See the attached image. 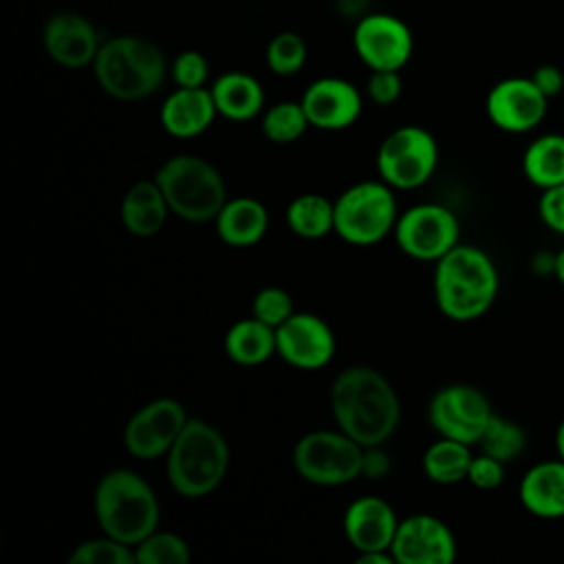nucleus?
Returning a JSON list of instances; mask_svg holds the SVG:
<instances>
[{
	"instance_id": "nucleus-1",
	"label": "nucleus",
	"mask_w": 564,
	"mask_h": 564,
	"mask_svg": "<svg viewBox=\"0 0 564 564\" xmlns=\"http://www.w3.org/2000/svg\"><path fill=\"white\" fill-rule=\"evenodd\" d=\"M330 412L359 445H383L397 430L401 403L392 383L370 366H348L330 383Z\"/></svg>"
},
{
	"instance_id": "nucleus-2",
	"label": "nucleus",
	"mask_w": 564,
	"mask_h": 564,
	"mask_svg": "<svg viewBox=\"0 0 564 564\" xmlns=\"http://www.w3.org/2000/svg\"><path fill=\"white\" fill-rule=\"evenodd\" d=\"M500 291L498 267L476 245L458 242L434 264V300L454 322H474L496 302Z\"/></svg>"
},
{
	"instance_id": "nucleus-3",
	"label": "nucleus",
	"mask_w": 564,
	"mask_h": 564,
	"mask_svg": "<svg viewBox=\"0 0 564 564\" xmlns=\"http://www.w3.org/2000/svg\"><path fill=\"white\" fill-rule=\"evenodd\" d=\"M170 66L159 48L141 35H112L101 42L93 62L99 88L119 101H139L154 95Z\"/></svg>"
},
{
	"instance_id": "nucleus-4",
	"label": "nucleus",
	"mask_w": 564,
	"mask_h": 564,
	"mask_svg": "<svg viewBox=\"0 0 564 564\" xmlns=\"http://www.w3.org/2000/svg\"><path fill=\"white\" fill-rule=\"evenodd\" d=\"M95 516L106 535L134 546L159 529L161 507L154 489L137 471L110 469L97 482Z\"/></svg>"
},
{
	"instance_id": "nucleus-5",
	"label": "nucleus",
	"mask_w": 564,
	"mask_h": 564,
	"mask_svg": "<svg viewBox=\"0 0 564 564\" xmlns=\"http://www.w3.org/2000/svg\"><path fill=\"white\" fill-rule=\"evenodd\" d=\"M165 456L167 480L183 498L214 494L229 469L225 436L203 419H189Z\"/></svg>"
},
{
	"instance_id": "nucleus-6",
	"label": "nucleus",
	"mask_w": 564,
	"mask_h": 564,
	"mask_svg": "<svg viewBox=\"0 0 564 564\" xmlns=\"http://www.w3.org/2000/svg\"><path fill=\"white\" fill-rule=\"evenodd\" d=\"M170 212L189 223H207L227 203L220 172L198 154H174L154 174Z\"/></svg>"
},
{
	"instance_id": "nucleus-7",
	"label": "nucleus",
	"mask_w": 564,
	"mask_h": 564,
	"mask_svg": "<svg viewBox=\"0 0 564 564\" xmlns=\"http://www.w3.org/2000/svg\"><path fill=\"white\" fill-rule=\"evenodd\" d=\"M397 218V198L386 181H359L335 200V234L357 247L383 240Z\"/></svg>"
},
{
	"instance_id": "nucleus-8",
	"label": "nucleus",
	"mask_w": 564,
	"mask_h": 564,
	"mask_svg": "<svg viewBox=\"0 0 564 564\" xmlns=\"http://www.w3.org/2000/svg\"><path fill=\"white\" fill-rule=\"evenodd\" d=\"M364 445L337 430H315L304 434L293 447V467L311 485L339 487L361 476Z\"/></svg>"
},
{
	"instance_id": "nucleus-9",
	"label": "nucleus",
	"mask_w": 564,
	"mask_h": 564,
	"mask_svg": "<svg viewBox=\"0 0 564 564\" xmlns=\"http://www.w3.org/2000/svg\"><path fill=\"white\" fill-rule=\"evenodd\" d=\"M438 163V145L421 126L394 128L377 150V172L392 189H414L430 181Z\"/></svg>"
},
{
	"instance_id": "nucleus-10",
	"label": "nucleus",
	"mask_w": 564,
	"mask_h": 564,
	"mask_svg": "<svg viewBox=\"0 0 564 564\" xmlns=\"http://www.w3.org/2000/svg\"><path fill=\"white\" fill-rule=\"evenodd\" d=\"M460 223L452 209L438 203H419L408 207L394 225L399 249L423 262H436L458 245Z\"/></svg>"
},
{
	"instance_id": "nucleus-11",
	"label": "nucleus",
	"mask_w": 564,
	"mask_h": 564,
	"mask_svg": "<svg viewBox=\"0 0 564 564\" xmlns=\"http://www.w3.org/2000/svg\"><path fill=\"white\" fill-rule=\"evenodd\" d=\"M494 408L482 390L469 383H449L434 392L427 405V419L438 436L467 445H478Z\"/></svg>"
},
{
	"instance_id": "nucleus-12",
	"label": "nucleus",
	"mask_w": 564,
	"mask_h": 564,
	"mask_svg": "<svg viewBox=\"0 0 564 564\" xmlns=\"http://www.w3.org/2000/svg\"><path fill=\"white\" fill-rule=\"evenodd\" d=\"M352 48L370 70H401L414 51L410 26L381 11H368L352 29Z\"/></svg>"
},
{
	"instance_id": "nucleus-13",
	"label": "nucleus",
	"mask_w": 564,
	"mask_h": 564,
	"mask_svg": "<svg viewBox=\"0 0 564 564\" xmlns=\"http://www.w3.org/2000/svg\"><path fill=\"white\" fill-rule=\"evenodd\" d=\"M549 108V97L529 77H505L496 82L485 97V112L489 121L509 134H524L535 130Z\"/></svg>"
},
{
	"instance_id": "nucleus-14",
	"label": "nucleus",
	"mask_w": 564,
	"mask_h": 564,
	"mask_svg": "<svg viewBox=\"0 0 564 564\" xmlns=\"http://www.w3.org/2000/svg\"><path fill=\"white\" fill-rule=\"evenodd\" d=\"M187 421V412L176 399L159 397L130 416L123 430V445L132 456L154 460L167 454Z\"/></svg>"
},
{
	"instance_id": "nucleus-15",
	"label": "nucleus",
	"mask_w": 564,
	"mask_h": 564,
	"mask_svg": "<svg viewBox=\"0 0 564 564\" xmlns=\"http://www.w3.org/2000/svg\"><path fill=\"white\" fill-rule=\"evenodd\" d=\"M335 333L315 313L295 311L275 328V352L293 368L317 370L335 355Z\"/></svg>"
},
{
	"instance_id": "nucleus-16",
	"label": "nucleus",
	"mask_w": 564,
	"mask_h": 564,
	"mask_svg": "<svg viewBox=\"0 0 564 564\" xmlns=\"http://www.w3.org/2000/svg\"><path fill=\"white\" fill-rule=\"evenodd\" d=\"M390 553L397 564H452L456 538L441 518L414 513L399 522Z\"/></svg>"
},
{
	"instance_id": "nucleus-17",
	"label": "nucleus",
	"mask_w": 564,
	"mask_h": 564,
	"mask_svg": "<svg viewBox=\"0 0 564 564\" xmlns=\"http://www.w3.org/2000/svg\"><path fill=\"white\" fill-rule=\"evenodd\" d=\"M42 44L55 64L75 70L93 66L101 40L88 18L75 11H59L44 22Z\"/></svg>"
},
{
	"instance_id": "nucleus-18",
	"label": "nucleus",
	"mask_w": 564,
	"mask_h": 564,
	"mask_svg": "<svg viewBox=\"0 0 564 564\" xmlns=\"http://www.w3.org/2000/svg\"><path fill=\"white\" fill-rule=\"evenodd\" d=\"M308 123L319 130L350 128L364 108L361 93L344 77H319L302 95Z\"/></svg>"
},
{
	"instance_id": "nucleus-19",
	"label": "nucleus",
	"mask_w": 564,
	"mask_h": 564,
	"mask_svg": "<svg viewBox=\"0 0 564 564\" xmlns=\"http://www.w3.org/2000/svg\"><path fill=\"white\" fill-rule=\"evenodd\" d=\"M344 535L357 553L390 551L399 520L390 502L377 496H361L346 507Z\"/></svg>"
},
{
	"instance_id": "nucleus-20",
	"label": "nucleus",
	"mask_w": 564,
	"mask_h": 564,
	"mask_svg": "<svg viewBox=\"0 0 564 564\" xmlns=\"http://www.w3.org/2000/svg\"><path fill=\"white\" fill-rule=\"evenodd\" d=\"M518 500L540 520L564 518V460L549 458L531 465L520 478Z\"/></svg>"
},
{
	"instance_id": "nucleus-21",
	"label": "nucleus",
	"mask_w": 564,
	"mask_h": 564,
	"mask_svg": "<svg viewBox=\"0 0 564 564\" xmlns=\"http://www.w3.org/2000/svg\"><path fill=\"white\" fill-rule=\"evenodd\" d=\"M218 110L209 88H178L172 90L161 104V126L167 134L192 139L203 134L216 119Z\"/></svg>"
},
{
	"instance_id": "nucleus-22",
	"label": "nucleus",
	"mask_w": 564,
	"mask_h": 564,
	"mask_svg": "<svg viewBox=\"0 0 564 564\" xmlns=\"http://www.w3.org/2000/svg\"><path fill=\"white\" fill-rule=\"evenodd\" d=\"M218 238L229 247H251L269 229V212L253 196L229 198L214 218Z\"/></svg>"
},
{
	"instance_id": "nucleus-23",
	"label": "nucleus",
	"mask_w": 564,
	"mask_h": 564,
	"mask_svg": "<svg viewBox=\"0 0 564 564\" xmlns=\"http://www.w3.org/2000/svg\"><path fill=\"white\" fill-rule=\"evenodd\" d=\"M209 90L218 115L229 121H249L264 108L262 84L245 70H227L218 75Z\"/></svg>"
},
{
	"instance_id": "nucleus-24",
	"label": "nucleus",
	"mask_w": 564,
	"mask_h": 564,
	"mask_svg": "<svg viewBox=\"0 0 564 564\" xmlns=\"http://www.w3.org/2000/svg\"><path fill=\"white\" fill-rule=\"evenodd\" d=\"M119 212L128 234L137 238H150L163 229L165 218L170 214V205L159 183L152 178V181H137L123 194Z\"/></svg>"
},
{
	"instance_id": "nucleus-25",
	"label": "nucleus",
	"mask_w": 564,
	"mask_h": 564,
	"mask_svg": "<svg viewBox=\"0 0 564 564\" xmlns=\"http://www.w3.org/2000/svg\"><path fill=\"white\" fill-rule=\"evenodd\" d=\"M225 355L240 366H258L275 352V328L258 317L234 322L223 339Z\"/></svg>"
},
{
	"instance_id": "nucleus-26",
	"label": "nucleus",
	"mask_w": 564,
	"mask_h": 564,
	"mask_svg": "<svg viewBox=\"0 0 564 564\" xmlns=\"http://www.w3.org/2000/svg\"><path fill=\"white\" fill-rule=\"evenodd\" d=\"M522 172L540 192L564 183V134L546 132L535 137L524 148Z\"/></svg>"
},
{
	"instance_id": "nucleus-27",
	"label": "nucleus",
	"mask_w": 564,
	"mask_h": 564,
	"mask_svg": "<svg viewBox=\"0 0 564 564\" xmlns=\"http://www.w3.org/2000/svg\"><path fill=\"white\" fill-rule=\"evenodd\" d=\"M286 225L300 238H324L335 231V200L315 192L300 194L286 207Z\"/></svg>"
},
{
	"instance_id": "nucleus-28",
	"label": "nucleus",
	"mask_w": 564,
	"mask_h": 564,
	"mask_svg": "<svg viewBox=\"0 0 564 564\" xmlns=\"http://www.w3.org/2000/svg\"><path fill=\"white\" fill-rule=\"evenodd\" d=\"M471 445L441 436L423 454V471L432 482L456 485L467 480L471 465Z\"/></svg>"
},
{
	"instance_id": "nucleus-29",
	"label": "nucleus",
	"mask_w": 564,
	"mask_h": 564,
	"mask_svg": "<svg viewBox=\"0 0 564 564\" xmlns=\"http://www.w3.org/2000/svg\"><path fill=\"white\" fill-rule=\"evenodd\" d=\"M478 447H480V452H485L507 465L524 452L527 434L520 423L494 412L480 441H478Z\"/></svg>"
},
{
	"instance_id": "nucleus-30",
	"label": "nucleus",
	"mask_w": 564,
	"mask_h": 564,
	"mask_svg": "<svg viewBox=\"0 0 564 564\" xmlns=\"http://www.w3.org/2000/svg\"><path fill=\"white\" fill-rule=\"evenodd\" d=\"M308 117L304 112L302 101H278L269 106L262 112V132L269 141L273 143H293L297 141L306 128H308Z\"/></svg>"
},
{
	"instance_id": "nucleus-31",
	"label": "nucleus",
	"mask_w": 564,
	"mask_h": 564,
	"mask_svg": "<svg viewBox=\"0 0 564 564\" xmlns=\"http://www.w3.org/2000/svg\"><path fill=\"white\" fill-rule=\"evenodd\" d=\"M306 57H308L306 42L295 31L275 33L264 48V59L269 70L280 77H291L300 73L306 64Z\"/></svg>"
},
{
	"instance_id": "nucleus-32",
	"label": "nucleus",
	"mask_w": 564,
	"mask_h": 564,
	"mask_svg": "<svg viewBox=\"0 0 564 564\" xmlns=\"http://www.w3.org/2000/svg\"><path fill=\"white\" fill-rule=\"evenodd\" d=\"M134 549L137 564H187L192 553L187 542L170 531H152Z\"/></svg>"
},
{
	"instance_id": "nucleus-33",
	"label": "nucleus",
	"mask_w": 564,
	"mask_h": 564,
	"mask_svg": "<svg viewBox=\"0 0 564 564\" xmlns=\"http://www.w3.org/2000/svg\"><path fill=\"white\" fill-rule=\"evenodd\" d=\"M70 564H137L134 549L104 533V538H93L75 546L68 555Z\"/></svg>"
},
{
	"instance_id": "nucleus-34",
	"label": "nucleus",
	"mask_w": 564,
	"mask_h": 564,
	"mask_svg": "<svg viewBox=\"0 0 564 564\" xmlns=\"http://www.w3.org/2000/svg\"><path fill=\"white\" fill-rule=\"evenodd\" d=\"M293 313V297L282 286H264L256 293L251 302V315L273 328L286 322Z\"/></svg>"
},
{
	"instance_id": "nucleus-35",
	"label": "nucleus",
	"mask_w": 564,
	"mask_h": 564,
	"mask_svg": "<svg viewBox=\"0 0 564 564\" xmlns=\"http://www.w3.org/2000/svg\"><path fill=\"white\" fill-rule=\"evenodd\" d=\"M170 75L178 88H203L209 79V62L200 51H181L172 64Z\"/></svg>"
},
{
	"instance_id": "nucleus-36",
	"label": "nucleus",
	"mask_w": 564,
	"mask_h": 564,
	"mask_svg": "<svg viewBox=\"0 0 564 564\" xmlns=\"http://www.w3.org/2000/svg\"><path fill=\"white\" fill-rule=\"evenodd\" d=\"M403 90L399 70H372L366 82V95L375 106H392Z\"/></svg>"
},
{
	"instance_id": "nucleus-37",
	"label": "nucleus",
	"mask_w": 564,
	"mask_h": 564,
	"mask_svg": "<svg viewBox=\"0 0 564 564\" xmlns=\"http://www.w3.org/2000/svg\"><path fill=\"white\" fill-rule=\"evenodd\" d=\"M467 480L476 487V489H496L505 482V463L480 452L471 458L469 471H467Z\"/></svg>"
},
{
	"instance_id": "nucleus-38",
	"label": "nucleus",
	"mask_w": 564,
	"mask_h": 564,
	"mask_svg": "<svg viewBox=\"0 0 564 564\" xmlns=\"http://www.w3.org/2000/svg\"><path fill=\"white\" fill-rule=\"evenodd\" d=\"M538 216L546 229L564 236V183L542 189L538 198Z\"/></svg>"
},
{
	"instance_id": "nucleus-39",
	"label": "nucleus",
	"mask_w": 564,
	"mask_h": 564,
	"mask_svg": "<svg viewBox=\"0 0 564 564\" xmlns=\"http://www.w3.org/2000/svg\"><path fill=\"white\" fill-rule=\"evenodd\" d=\"M390 469H392V458L383 449V445L364 447L361 476H366L368 480H381V478H386L390 474Z\"/></svg>"
},
{
	"instance_id": "nucleus-40",
	"label": "nucleus",
	"mask_w": 564,
	"mask_h": 564,
	"mask_svg": "<svg viewBox=\"0 0 564 564\" xmlns=\"http://www.w3.org/2000/svg\"><path fill=\"white\" fill-rule=\"evenodd\" d=\"M531 79L535 86L551 99L564 90V73L555 64H540L533 73Z\"/></svg>"
},
{
	"instance_id": "nucleus-41",
	"label": "nucleus",
	"mask_w": 564,
	"mask_h": 564,
	"mask_svg": "<svg viewBox=\"0 0 564 564\" xmlns=\"http://www.w3.org/2000/svg\"><path fill=\"white\" fill-rule=\"evenodd\" d=\"M337 7H339V13L341 15H348V18H361L366 15V7H368V0H337Z\"/></svg>"
},
{
	"instance_id": "nucleus-42",
	"label": "nucleus",
	"mask_w": 564,
	"mask_h": 564,
	"mask_svg": "<svg viewBox=\"0 0 564 564\" xmlns=\"http://www.w3.org/2000/svg\"><path fill=\"white\" fill-rule=\"evenodd\" d=\"M359 564H397L390 551H368V553H357Z\"/></svg>"
},
{
	"instance_id": "nucleus-43",
	"label": "nucleus",
	"mask_w": 564,
	"mask_h": 564,
	"mask_svg": "<svg viewBox=\"0 0 564 564\" xmlns=\"http://www.w3.org/2000/svg\"><path fill=\"white\" fill-rule=\"evenodd\" d=\"M553 275L560 282V286L564 289V247L555 253V271H553Z\"/></svg>"
},
{
	"instance_id": "nucleus-44",
	"label": "nucleus",
	"mask_w": 564,
	"mask_h": 564,
	"mask_svg": "<svg viewBox=\"0 0 564 564\" xmlns=\"http://www.w3.org/2000/svg\"><path fill=\"white\" fill-rule=\"evenodd\" d=\"M555 452H557V458L564 460V419L557 423V430H555Z\"/></svg>"
}]
</instances>
